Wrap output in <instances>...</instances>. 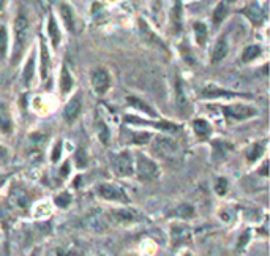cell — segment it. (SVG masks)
Masks as SVG:
<instances>
[{"instance_id": "1", "label": "cell", "mask_w": 270, "mask_h": 256, "mask_svg": "<svg viewBox=\"0 0 270 256\" xmlns=\"http://www.w3.org/2000/svg\"><path fill=\"white\" fill-rule=\"evenodd\" d=\"M29 38H30V19L22 8H19L15 16V22H13V51H11L13 65L22 57L27 44H29Z\"/></svg>"}, {"instance_id": "2", "label": "cell", "mask_w": 270, "mask_h": 256, "mask_svg": "<svg viewBox=\"0 0 270 256\" xmlns=\"http://www.w3.org/2000/svg\"><path fill=\"white\" fill-rule=\"evenodd\" d=\"M136 174L141 182H152L158 177V166L144 153L136 155Z\"/></svg>"}, {"instance_id": "3", "label": "cell", "mask_w": 270, "mask_h": 256, "mask_svg": "<svg viewBox=\"0 0 270 256\" xmlns=\"http://www.w3.org/2000/svg\"><path fill=\"white\" fill-rule=\"evenodd\" d=\"M152 149L160 158H163V160L175 161L179 158V146L167 138H157L153 141Z\"/></svg>"}, {"instance_id": "4", "label": "cell", "mask_w": 270, "mask_h": 256, "mask_svg": "<svg viewBox=\"0 0 270 256\" xmlns=\"http://www.w3.org/2000/svg\"><path fill=\"white\" fill-rule=\"evenodd\" d=\"M114 172L120 177H128L133 174V158L130 152H120L111 157Z\"/></svg>"}, {"instance_id": "5", "label": "cell", "mask_w": 270, "mask_h": 256, "mask_svg": "<svg viewBox=\"0 0 270 256\" xmlns=\"http://www.w3.org/2000/svg\"><path fill=\"white\" fill-rule=\"evenodd\" d=\"M225 111V116L228 119H234V120H245V119H251L254 116H258V111L251 106H245V105H229L223 107Z\"/></svg>"}, {"instance_id": "6", "label": "cell", "mask_w": 270, "mask_h": 256, "mask_svg": "<svg viewBox=\"0 0 270 256\" xmlns=\"http://www.w3.org/2000/svg\"><path fill=\"white\" fill-rule=\"evenodd\" d=\"M97 193L106 201H120V203H128V196L120 187L112 184H100L97 188Z\"/></svg>"}, {"instance_id": "7", "label": "cell", "mask_w": 270, "mask_h": 256, "mask_svg": "<svg viewBox=\"0 0 270 256\" xmlns=\"http://www.w3.org/2000/svg\"><path fill=\"white\" fill-rule=\"evenodd\" d=\"M92 85L97 93H106L111 87V76L106 68H97L92 71Z\"/></svg>"}, {"instance_id": "8", "label": "cell", "mask_w": 270, "mask_h": 256, "mask_svg": "<svg viewBox=\"0 0 270 256\" xmlns=\"http://www.w3.org/2000/svg\"><path fill=\"white\" fill-rule=\"evenodd\" d=\"M240 13H242V15H245L248 21L251 22L254 27H261L262 24H264V21H266V11L262 10L261 5L256 3V2L247 5L245 8L240 10Z\"/></svg>"}, {"instance_id": "9", "label": "cell", "mask_w": 270, "mask_h": 256, "mask_svg": "<svg viewBox=\"0 0 270 256\" xmlns=\"http://www.w3.org/2000/svg\"><path fill=\"white\" fill-rule=\"evenodd\" d=\"M81 109H83V95H81V93H76V95H74L63 107V119L68 124H73L74 120L79 117Z\"/></svg>"}, {"instance_id": "10", "label": "cell", "mask_w": 270, "mask_h": 256, "mask_svg": "<svg viewBox=\"0 0 270 256\" xmlns=\"http://www.w3.org/2000/svg\"><path fill=\"white\" fill-rule=\"evenodd\" d=\"M40 73H42V81H46L51 73V56L48 44L43 38H40Z\"/></svg>"}, {"instance_id": "11", "label": "cell", "mask_w": 270, "mask_h": 256, "mask_svg": "<svg viewBox=\"0 0 270 256\" xmlns=\"http://www.w3.org/2000/svg\"><path fill=\"white\" fill-rule=\"evenodd\" d=\"M171 29L172 33H180L184 30V5H182V0H174L172 10H171Z\"/></svg>"}, {"instance_id": "12", "label": "cell", "mask_w": 270, "mask_h": 256, "mask_svg": "<svg viewBox=\"0 0 270 256\" xmlns=\"http://www.w3.org/2000/svg\"><path fill=\"white\" fill-rule=\"evenodd\" d=\"M175 105H177V109L180 114L188 116V112H190V103H188V100H187L184 84H182L179 76H175Z\"/></svg>"}, {"instance_id": "13", "label": "cell", "mask_w": 270, "mask_h": 256, "mask_svg": "<svg viewBox=\"0 0 270 256\" xmlns=\"http://www.w3.org/2000/svg\"><path fill=\"white\" fill-rule=\"evenodd\" d=\"M139 29H141V33H143V38L145 40L147 43H150V44H153V46H158V48H161V49H166V44H165V42L161 40L157 33H155L152 29H150V25H148L143 18H139Z\"/></svg>"}, {"instance_id": "14", "label": "cell", "mask_w": 270, "mask_h": 256, "mask_svg": "<svg viewBox=\"0 0 270 256\" xmlns=\"http://www.w3.org/2000/svg\"><path fill=\"white\" fill-rule=\"evenodd\" d=\"M190 237H191V231L188 226H185V225H172L171 226V239H172L174 247H179L182 244L190 242Z\"/></svg>"}, {"instance_id": "15", "label": "cell", "mask_w": 270, "mask_h": 256, "mask_svg": "<svg viewBox=\"0 0 270 256\" xmlns=\"http://www.w3.org/2000/svg\"><path fill=\"white\" fill-rule=\"evenodd\" d=\"M202 98H232V97H248L245 93H235L228 92L225 89H220L217 85H206L204 90L201 92Z\"/></svg>"}, {"instance_id": "16", "label": "cell", "mask_w": 270, "mask_h": 256, "mask_svg": "<svg viewBox=\"0 0 270 256\" xmlns=\"http://www.w3.org/2000/svg\"><path fill=\"white\" fill-rule=\"evenodd\" d=\"M84 225L92 231H103L107 228V220L103 213L100 212H90L84 218Z\"/></svg>"}, {"instance_id": "17", "label": "cell", "mask_w": 270, "mask_h": 256, "mask_svg": "<svg viewBox=\"0 0 270 256\" xmlns=\"http://www.w3.org/2000/svg\"><path fill=\"white\" fill-rule=\"evenodd\" d=\"M59 11H60V16H62V21L65 24V29L73 33L74 30H76V19H74L73 8L68 3H60Z\"/></svg>"}, {"instance_id": "18", "label": "cell", "mask_w": 270, "mask_h": 256, "mask_svg": "<svg viewBox=\"0 0 270 256\" xmlns=\"http://www.w3.org/2000/svg\"><path fill=\"white\" fill-rule=\"evenodd\" d=\"M48 37L54 48H59L60 42H62V33H60V27L56 21L54 13H49V16H48Z\"/></svg>"}, {"instance_id": "19", "label": "cell", "mask_w": 270, "mask_h": 256, "mask_svg": "<svg viewBox=\"0 0 270 256\" xmlns=\"http://www.w3.org/2000/svg\"><path fill=\"white\" fill-rule=\"evenodd\" d=\"M229 46H228V40L225 35H221L217 42H215L213 51H212V64H218L223 59L228 56Z\"/></svg>"}, {"instance_id": "20", "label": "cell", "mask_w": 270, "mask_h": 256, "mask_svg": "<svg viewBox=\"0 0 270 256\" xmlns=\"http://www.w3.org/2000/svg\"><path fill=\"white\" fill-rule=\"evenodd\" d=\"M0 131L8 134L13 131V119L8 105L0 102Z\"/></svg>"}, {"instance_id": "21", "label": "cell", "mask_w": 270, "mask_h": 256, "mask_svg": "<svg viewBox=\"0 0 270 256\" xmlns=\"http://www.w3.org/2000/svg\"><path fill=\"white\" fill-rule=\"evenodd\" d=\"M111 218L119 225H126V223H133V221L141 220L138 212H133V211H114L111 213Z\"/></svg>"}, {"instance_id": "22", "label": "cell", "mask_w": 270, "mask_h": 256, "mask_svg": "<svg viewBox=\"0 0 270 256\" xmlns=\"http://www.w3.org/2000/svg\"><path fill=\"white\" fill-rule=\"evenodd\" d=\"M126 105L128 106H131V107H134V109H138V111H143V112H145L148 117H157L158 114L155 112V109L152 106H148L144 100H141V98H138V97H133V95H130V97H126Z\"/></svg>"}, {"instance_id": "23", "label": "cell", "mask_w": 270, "mask_h": 256, "mask_svg": "<svg viewBox=\"0 0 270 256\" xmlns=\"http://www.w3.org/2000/svg\"><path fill=\"white\" fill-rule=\"evenodd\" d=\"M191 125H193V131H194V134H196V138L201 139V141L207 139V138L212 134V127H210V124H208L207 120H204V119H196V120H193Z\"/></svg>"}, {"instance_id": "24", "label": "cell", "mask_w": 270, "mask_h": 256, "mask_svg": "<svg viewBox=\"0 0 270 256\" xmlns=\"http://www.w3.org/2000/svg\"><path fill=\"white\" fill-rule=\"evenodd\" d=\"M125 122H136V124H144V125H150V127H155V128H160V130H165V131H177L179 127L175 124H169V122H144V120H141L138 117H125Z\"/></svg>"}, {"instance_id": "25", "label": "cell", "mask_w": 270, "mask_h": 256, "mask_svg": "<svg viewBox=\"0 0 270 256\" xmlns=\"http://www.w3.org/2000/svg\"><path fill=\"white\" fill-rule=\"evenodd\" d=\"M228 15H229V5L225 2V0H221V2L217 6H215V10H213V15H212V22H213V25L215 27L220 25L226 19Z\"/></svg>"}, {"instance_id": "26", "label": "cell", "mask_w": 270, "mask_h": 256, "mask_svg": "<svg viewBox=\"0 0 270 256\" xmlns=\"http://www.w3.org/2000/svg\"><path fill=\"white\" fill-rule=\"evenodd\" d=\"M193 32H194V40L199 46H204L208 37V29L202 21H196L193 24Z\"/></svg>"}, {"instance_id": "27", "label": "cell", "mask_w": 270, "mask_h": 256, "mask_svg": "<svg viewBox=\"0 0 270 256\" xmlns=\"http://www.w3.org/2000/svg\"><path fill=\"white\" fill-rule=\"evenodd\" d=\"M73 89V78L71 73L68 70V66L62 65V73H60V90H62L63 95H66L70 90Z\"/></svg>"}, {"instance_id": "28", "label": "cell", "mask_w": 270, "mask_h": 256, "mask_svg": "<svg viewBox=\"0 0 270 256\" xmlns=\"http://www.w3.org/2000/svg\"><path fill=\"white\" fill-rule=\"evenodd\" d=\"M33 75H35V52L32 51L30 57H29V60H27V64L24 66V73H22L25 85H30V83L33 81Z\"/></svg>"}, {"instance_id": "29", "label": "cell", "mask_w": 270, "mask_h": 256, "mask_svg": "<svg viewBox=\"0 0 270 256\" xmlns=\"http://www.w3.org/2000/svg\"><path fill=\"white\" fill-rule=\"evenodd\" d=\"M264 149H266V141H262V143H254L253 146H249L245 153L247 160L253 163V161H256L262 153H264Z\"/></svg>"}, {"instance_id": "30", "label": "cell", "mask_w": 270, "mask_h": 256, "mask_svg": "<svg viewBox=\"0 0 270 256\" xmlns=\"http://www.w3.org/2000/svg\"><path fill=\"white\" fill-rule=\"evenodd\" d=\"M95 128H97V134H98V138H100L101 143L109 144V128H107L104 120H101L100 117H97Z\"/></svg>"}, {"instance_id": "31", "label": "cell", "mask_w": 270, "mask_h": 256, "mask_svg": "<svg viewBox=\"0 0 270 256\" xmlns=\"http://www.w3.org/2000/svg\"><path fill=\"white\" fill-rule=\"evenodd\" d=\"M212 147H213V160H218V158L221 160L229 150H231V144L225 143V141H213Z\"/></svg>"}, {"instance_id": "32", "label": "cell", "mask_w": 270, "mask_h": 256, "mask_svg": "<svg viewBox=\"0 0 270 256\" xmlns=\"http://www.w3.org/2000/svg\"><path fill=\"white\" fill-rule=\"evenodd\" d=\"M261 54H262L261 46H258V44H251V46H248V48L245 49L244 56H242V60H244V62H253V60L258 59V57L261 56Z\"/></svg>"}, {"instance_id": "33", "label": "cell", "mask_w": 270, "mask_h": 256, "mask_svg": "<svg viewBox=\"0 0 270 256\" xmlns=\"http://www.w3.org/2000/svg\"><path fill=\"white\" fill-rule=\"evenodd\" d=\"M8 52V30L5 25H0V59H5Z\"/></svg>"}, {"instance_id": "34", "label": "cell", "mask_w": 270, "mask_h": 256, "mask_svg": "<svg viewBox=\"0 0 270 256\" xmlns=\"http://www.w3.org/2000/svg\"><path fill=\"white\" fill-rule=\"evenodd\" d=\"M56 204L59 206V207H68L70 206V203H71V196H70V193L68 192H63V193H60V194H57L56 196Z\"/></svg>"}, {"instance_id": "35", "label": "cell", "mask_w": 270, "mask_h": 256, "mask_svg": "<svg viewBox=\"0 0 270 256\" xmlns=\"http://www.w3.org/2000/svg\"><path fill=\"white\" fill-rule=\"evenodd\" d=\"M194 213V209L190 206V204H182L177 211H175V215H179V217H184V218H190L193 217Z\"/></svg>"}, {"instance_id": "36", "label": "cell", "mask_w": 270, "mask_h": 256, "mask_svg": "<svg viewBox=\"0 0 270 256\" xmlns=\"http://www.w3.org/2000/svg\"><path fill=\"white\" fill-rule=\"evenodd\" d=\"M130 136H133L130 139L133 144H144V143H148V139L152 138L148 133H131Z\"/></svg>"}, {"instance_id": "37", "label": "cell", "mask_w": 270, "mask_h": 256, "mask_svg": "<svg viewBox=\"0 0 270 256\" xmlns=\"http://www.w3.org/2000/svg\"><path fill=\"white\" fill-rule=\"evenodd\" d=\"M215 192H217L218 194H226V192H228V180L225 179V177H220L218 180H217V185H215Z\"/></svg>"}, {"instance_id": "38", "label": "cell", "mask_w": 270, "mask_h": 256, "mask_svg": "<svg viewBox=\"0 0 270 256\" xmlns=\"http://www.w3.org/2000/svg\"><path fill=\"white\" fill-rule=\"evenodd\" d=\"M76 163L78 168H85L87 166V153L84 149H78L76 152Z\"/></svg>"}, {"instance_id": "39", "label": "cell", "mask_w": 270, "mask_h": 256, "mask_svg": "<svg viewBox=\"0 0 270 256\" xmlns=\"http://www.w3.org/2000/svg\"><path fill=\"white\" fill-rule=\"evenodd\" d=\"M60 150H62V143H57V146L54 147V152H52V161H59V158H60Z\"/></svg>"}, {"instance_id": "40", "label": "cell", "mask_w": 270, "mask_h": 256, "mask_svg": "<svg viewBox=\"0 0 270 256\" xmlns=\"http://www.w3.org/2000/svg\"><path fill=\"white\" fill-rule=\"evenodd\" d=\"M249 239V231H247L245 234H242V237H240V242H239V248L244 247V244H247Z\"/></svg>"}, {"instance_id": "41", "label": "cell", "mask_w": 270, "mask_h": 256, "mask_svg": "<svg viewBox=\"0 0 270 256\" xmlns=\"http://www.w3.org/2000/svg\"><path fill=\"white\" fill-rule=\"evenodd\" d=\"M267 166H269V165H267V161H266V163L262 165V170H261V174H262V176H264V177L267 176Z\"/></svg>"}, {"instance_id": "42", "label": "cell", "mask_w": 270, "mask_h": 256, "mask_svg": "<svg viewBox=\"0 0 270 256\" xmlns=\"http://www.w3.org/2000/svg\"><path fill=\"white\" fill-rule=\"evenodd\" d=\"M6 2H8V0H0V11H3V10H5Z\"/></svg>"}, {"instance_id": "43", "label": "cell", "mask_w": 270, "mask_h": 256, "mask_svg": "<svg viewBox=\"0 0 270 256\" xmlns=\"http://www.w3.org/2000/svg\"><path fill=\"white\" fill-rule=\"evenodd\" d=\"M6 179H8V176H0V185H2V184H3V182H5Z\"/></svg>"}, {"instance_id": "44", "label": "cell", "mask_w": 270, "mask_h": 256, "mask_svg": "<svg viewBox=\"0 0 270 256\" xmlns=\"http://www.w3.org/2000/svg\"><path fill=\"white\" fill-rule=\"evenodd\" d=\"M225 2H226L228 5H231V3H234V2H237V0H225Z\"/></svg>"}]
</instances>
